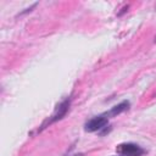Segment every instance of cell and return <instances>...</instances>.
Returning a JSON list of instances; mask_svg holds the SVG:
<instances>
[{"mask_svg":"<svg viewBox=\"0 0 156 156\" xmlns=\"http://www.w3.org/2000/svg\"><path fill=\"white\" fill-rule=\"evenodd\" d=\"M69 105H71V101H69V100H65V101H62V102L56 107L55 112H54V113L48 118V121H46L45 123H43L41 129L46 128V127H48V124H51V123H54V122H56V121L61 119V118L67 113V111L69 110Z\"/></svg>","mask_w":156,"mask_h":156,"instance_id":"7a4b0ae2","label":"cell"},{"mask_svg":"<svg viewBox=\"0 0 156 156\" xmlns=\"http://www.w3.org/2000/svg\"><path fill=\"white\" fill-rule=\"evenodd\" d=\"M108 122V117L105 115H100V116H95L93 117L91 119H89L87 123H85V132H96V130H100L102 129Z\"/></svg>","mask_w":156,"mask_h":156,"instance_id":"3957f363","label":"cell"},{"mask_svg":"<svg viewBox=\"0 0 156 156\" xmlns=\"http://www.w3.org/2000/svg\"><path fill=\"white\" fill-rule=\"evenodd\" d=\"M155 43H156V38H155Z\"/></svg>","mask_w":156,"mask_h":156,"instance_id":"5b68a950","label":"cell"},{"mask_svg":"<svg viewBox=\"0 0 156 156\" xmlns=\"http://www.w3.org/2000/svg\"><path fill=\"white\" fill-rule=\"evenodd\" d=\"M128 108H129V101H122L121 104H118V105H116L115 107H112V108H111V111L106 113V116H107V117L117 116V115H119V113H122V112L127 111Z\"/></svg>","mask_w":156,"mask_h":156,"instance_id":"277c9868","label":"cell"},{"mask_svg":"<svg viewBox=\"0 0 156 156\" xmlns=\"http://www.w3.org/2000/svg\"><path fill=\"white\" fill-rule=\"evenodd\" d=\"M116 151L121 155V156H141L145 154V150L133 143H123L117 145Z\"/></svg>","mask_w":156,"mask_h":156,"instance_id":"6da1fadb","label":"cell"}]
</instances>
